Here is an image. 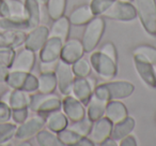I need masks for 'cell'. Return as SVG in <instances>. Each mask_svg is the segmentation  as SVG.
Segmentation results:
<instances>
[{
	"mask_svg": "<svg viewBox=\"0 0 156 146\" xmlns=\"http://www.w3.org/2000/svg\"><path fill=\"white\" fill-rule=\"evenodd\" d=\"M135 86L126 81H115L98 84L94 87V96L103 101L128 98L134 92Z\"/></svg>",
	"mask_w": 156,
	"mask_h": 146,
	"instance_id": "cell-1",
	"label": "cell"
},
{
	"mask_svg": "<svg viewBox=\"0 0 156 146\" xmlns=\"http://www.w3.org/2000/svg\"><path fill=\"white\" fill-rule=\"evenodd\" d=\"M137 16L144 30L156 37V0H135Z\"/></svg>",
	"mask_w": 156,
	"mask_h": 146,
	"instance_id": "cell-2",
	"label": "cell"
},
{
	"mask_svg": "<svg viewBox=\"0 0 156 146\" xmlns=\"http://www.w3.org/2000/svg\"><path fill=\"white\" fill-rule=\"evenodd\" d=\"M105 31V21L101 16H94L87 24L83 36V45L85 52H92L98 46Z\"/></svg>",
	"mask_w": 156,
	"mask_h": 146,
	"instance_id": "cell-3",
	"label": "cell"
},
{
	"mask_svg": "<svg viewBox=\"0 0 156 146\" xmlns=\"http://www.w3.org/2000/svg\"><path fill=\"white\" fill-rule=\"evenodd\" d=\"M29 109L37 114L47 115L50 112L62 109V101L54 94H34L31 95Z\"/></svg>",
	"mask_w": 156,
	"mask_h": 146,
	"instance_id": "cell-4",
	"label": "cell"
},
{
	"mask_svg": "<svg viewBox=\"0 0 156 146\" xmlns=\"http://www.w3.org/2000/svg\"><path fill=\"white\" fill-rule=\"evenodd\" d=\"M5 83L11 89H20L30 94L37 90V77L31 72L10 70Z\"/></svg>",
	"mask_w": 156,
	"mask_h": 146,
	"instance_id": "cell-5",
	"label": "cell"
},
{
	"mask_svg": "<svg viewBox=\"0 0 156 146\" xmlns=\"http://www.w3.org/2000/svg\"><path fill=\"white\" fill-rule=\"evenodd\" d=\"M90 65L96 72V74L104 80H111L117 75V61L101 51L94 52L90 56Z\"/></svg>",
	"mask_w": 156,
	"mask_h": 146,
	"instance_id": "cell-6",
	"label": "cell"
},
{
	"mask_svg": "<svg viewBox=\"0 0 156 146\" xmlns=\"http://www.w3.org/2000/svg\"><path fill=\"white\" fill-rule=\"evenodd\" d=\"M44 127H45V115L37 114L32 117L27 118L24 122L17 126L14 137L20 142L29 141L33 137H35L37 133Z\"/></svg>",
	"mask_w": 156,
	"mask_h": 146,
	"instance_id": "cell-7",
	"label": "cell"
},
{
	"mask_svg": "<svg viewBox=\"0 0 156 146\" xmlns=\"http://www.w3.org/2000/svg\"><path fill=\"white\" fill-rule=\"evenodd\" d=\"M102 15L106 18H109V20L120 21V22H130L137 17V11L136 8L132 3L117 0Z\"/></svg>",
	"mask_w": 156,
	"mask_h": 146,
	"instance_id": "cell-8",
	"label": "cell"
},
{
	"mask_svg": "<svg viewBox=\"0 0 156 146\" xmlns=\"http://www.w3.org/2000/svg\"><path fill=\"white\" fill-rule=\"evenodd\" d=\"M55 74L57 77V86L63 96H69L72 94V86L75 79L72 65L64 62L63 60H58Z\"/></svg>",
	"mask_w": 156,
	"mask_h": 146,
	"instance_id": "cell-9",
	"label": "cell"
},
{
	"mask_svg": "<svg viewBox=\"0 0 156 146\" xmlns=\"http://www.w3.org/2000/svg\"><path fill=\"white\" fill-rule=\"evenodd\" d=\"M112 122L108 118L103 116L102 118L93 122L91 130H90L89 134L87 137H89L90 141L94 145H102L108 137H110L111 131H112Z\"/></svg>",
	"mask_w": 156,
	"mask_h": 146,
	"instance_id": "cell-10",
	"label": "cell"
},
{
	"mask_svg": "<svg viewBox=\"0 0 156 146\" xmlns=\"http://www.w3.org/2000/svg\"><path fill=\"white\" fill-rule=\"evenodd\" d=\"M83 54H85V48H83V42L73 38V39H67L63 43L60 59L64 62L73 65L78 59L83 58Z\"/></svg>",
	"mask_w": 156,
	"mask_h": 146,
	"instance_id": "cell-11",
	"label": "cell"
},
{
	"mask_svg": "<svg viewBox=\"0 0 156 146\" xmlns=\"http://www.w3.org/2000/svg\"><path fill=\"white\" fill-rule=\"evenodd\" d=\"M48 37H49V29L46 26L39 25L33 29H30V32L26 35L24 45L26 48L33 51L34 53L40 52Z\"/></svg>",
	"mask_w": 156,
	"mask_h": 146,
	"instance_id": "cell-12",
	"label": "cell"
},
{
	"mask_svg": "<svg viewBox=\"0 0 156 146\" xmlns=\"http://www.w3.org/2000/svg\"><path fill=\"white\" fill-rule=\"evenodd\" d=\"M92 81L93 80H89L88 77H75L74 79L73 86H72V94L83 105H87L93 96L94 87L92 85Z\"/></svg>",
	"mask_w": 156,
	"mask_h": 146,
	"instance_id": "cell-13",
	"label": "cell"
},
{
	"mask_svg": "<svg viewBox=\"0 0 156 146\" xmlns=\"http://www.w3.org/2000/svg\"><path fill=\"white\" fill-rule=\"evenodd\" d=\"M35 63V53L24 47L15 54L10 70L12 71L31 72Z\"/></svg>",
	"mask_w": 156,
	"mask_h": 146,
	"instance_id": "cell-14",
	"label": "cell"
},
{
	"mask_svg": "<svg viewBox=\"0 0 156 146\" xmlns=\"http://www.w3.org/2000/svg\"><path fill=\"white\" fill-rule=\"evenodd\" d=\"M62 109L63 113L72 122H78V120L83 119L86 116V111L83 104L80 101L76 99L74 96H65V98L62 101Z\"/></svg>",
	"mask_w": 156,
	"mask_h": 146,
	"instance_id": "cell-15",
	"label": "cell"
},
{
	"mask_svg": "<svg viewBox=\"0 0 156 146\" xmlns=\"http://www.w3.org/2000/svg\"><path fill=\"white\" fill-rule=\"evenodd\" d=\"M63 42L57 37H48L43 47L40 50V60L50 62L59 60Z\"/></svg>",
	"mask_w": 156,
	"mask_h": 146,
	"instance_id": "cell-16",
	"label": "cell"
},
{
	"mask_svg": "<svg viewBox=\"0 0 156 146\" xmlns=\"http://www.w3.org/2000/svg\"><path fill=\"white\" fill-rule=\"evenodd\" d=\"M0 100L5 101L12 110L29 107L31 101L30 92H24L20 89H11L5 92V98H0Z\"/></svg>",
	"mask_w": 156,
	"mask_h": 146,
	"instance_id": "cell-17",
	"label": "cell"
},
{
	"mask_svg": "<svg viewBox=\"0 0 156 146\" xmlns=\"http://www.w3.org/2000/svg\"><path fill=\"white\" fill-rule=\"evenodd\" d=\"M134 63L138 75L141 77L145 85L155 89L156 88V77L153 70V65L142 60L140 58L134 57Z\"/></svg>",
	"mask_w": 156,
	"mask_h": 146,
	"instance_id": "cell-18",
	"label": "cell"
},
{
	"mask_svg": "<svg viewBox=\"0 0 156 146\" xmlns=\"http://www.w3.org/2000/svg\"><path fill=\"white\" fill-rule=\"evenodd\" d=\"M104 116L108 118L112 124L121 122L128 116V111L125 104L119 100H110L107 102Z\"/></svg>",
	"mask_w": 156,
	"mask_h": 146,
	"instance_id": "cell-19",
	"label": "cell"
},
{
	"mask_svg": "<svg viewBox=\"0 0 156 146\" xmlns=\"http://www.w3.org/2000/svg\"><path fill=\"white\" fill-rule=\"evenodd\" d=\"M25 39H26V33L23 30L0 31V46L16 48L24 44Z\"/></svg>",
	"mask_w": 156,
	"mask_h": 146,
	"instance_id": "cell-20",
	"label": "cell"
},
{
	"mask_svg": "<svg viewBox=\"0 0 156 146\" xmlns=\"http://www.w3.org/2000/svg\"><path fill=\"white\" fill-rule=\"evenodd\" d=\"M45 126L48 130L58 133L63 129L67 128L69 122L65 114L60 110H57V111L50 112L45 116Z\"/></svg>",
	"mask_w": 156,
	"mask_h": 146,
	"instance_id": "cell-21",
	"label": "cell"
},
{
	"mask_svg": "<svg viewBox=\"0 0 156 146\" xmlns=\"http://www.w3.org/2000/svg\"><path fill=\"white\" fill-rule=\"evenodd\" d=\"M95 16L90 5H83L76 8L69 16V21L72 25L75 26H83L86 25Z\"/></svg>",
	"mask_w": 156,
	"mask_h": 146,
	"instance_id": "cell-22",
	"label": "cell"
},
{
	"mask_svg": "<svg viewBox=\"0 0 156 146\" xmlns=\"http://www.w3.org/2000/svg\"><path fill=\"white\" fill-rule=\"evenodd\" d=\"M135 126H136L135 119L133 117L127 116L125 119L121 120V122H117V124H113L110 137L115 140V141H120V140L123 139L124 137H126V135H128L129 133H132Z\"/></svg>",
	"mask_w": 156,
	"mask_h": 146,
	"instance_id": "cell-23",
	"label": "cell"
},
{
	"mask_svg": "<svg viewBox=\"0 0 156 146\" xmlns=\"http://www.w3.org/2000/svg\"><path fill=\"white\" fill-rule=\"evenodd\" d=\"M69 27H71V23L69 21V17L64 15L60 16L54 21L51 29L49 30V37H57L64 43L69 39Z\"/></svg>",
	"mask_w": 156,
	"mask_h": 146,
	"instance_id": "cell-24",
	"label": "cell"
},
{
	"mask_svg": "<svg viewBox=\"0 0 156 146\" xmlns=\"http://www.w3.org/2000/svg\"><path fill=\"white\" fill-rule=\"evenodd\" d=\"M25 9H26V18L29 25V29H33L39 26L41 21V7L37 0H25Z\"/></svg>",
	"mask_w": 156,
	"mask_h": 146,
	"instance_id": "cell-25",
	"label": "cell"
},
{
	"mask_svg": "<svg viewBox=\"0 0 156 146\" xmlns=\"http://www.w3.org/2000/svg\"><path fill=\"white\" fill-rule=\"evenodd\" d=\"M57 88V77L55 72H44L37 77V92L42 94H52Z\"/></svg>",
	"mask_w": 156,
	"mask_h": 146,
	"instance_id": "cell-26",
	"label": "cell"
},
{
	"mask_svg": "<svg viewBox=\"0 0 156 146\" xmlns=\"http://www.w3.org/2000/svg\"><path fill=\"white\" fill-rule=\"evenodd\" d=\"M106 101H103L101 99L96 98L95 96H92L90 101L88 102V110H87V117L90 118L92 122L100 119L104 116L105 109H106Z\"/></svg>",
	"mask_w": 156,
	"mask_h": 146,
	"instance_id": "cell-27",
	"label": "cell"
},
{
	"mask_svg": "<svg viewBox=\"0 0 156 146\" xmlns=\"http://www.w3.org/2000/svg\"><path fill=\"white\" fill-rule=\"evenodd\" d=\"M0 29L2 30H27L29 29V25L26 18L17 17H0Z\"/></svg>",
	"mask_w": 156,
	"mask_h": 146,
	"instance_id": "cell-28",
	"label": "cell"
},
{
	"mask_svg": "<svg viewBox=\"0 0 156 146\" xmlns=\"http://www.w3.org/2000/svg\"><path fill=\"white\" fill-rule=\"evenodd\" d=\"M37 143L41 146H62V143L59 140L57 133L48 130V129H42L35 135Z\"/></svg>",
	"mask_w": 156,
	"mask_h": 146,
	"instance_id": "cell-29",
	"label": "cell"
},
{
	"mask_svg": "<svg viewBox=\"0 0 156 146\" xmlns=\"http://www.w3.org/2000/svg\"><path fill=\"white\" fill-rule=\"evenodd\" d=\"M134 57L140 58L151 65H156V47L152 45H139L133 52Z\"/></svg>",
	"mask_w": 156,
	"mask_h": 146,
	"instance_id": "cell-30",
	"label": "cell"
},
{
	"mask_svg": "<svg viewBox=\"0 0 156 146\" xmlns=\"http://www.w3.org/2000/svg\"><path fill=\"white\" fill-rule=\"evenodd\" d=\"M47 13L52 21L62 16L66 8V0H48Z\"/></svg>",
	"mask_w": 156,
	"mask_h": 146,
	"instance_id": "cell-31",
	"label": "cell"
},
{
	"mask_svg": "<svg viewBox=\"0 0 156 146\" xmlns=\"http://www.w3.org/2000/svg\"><path fill=\"white\" fill-rule=\"evenodd\" d=\"M58 135L59 140L60 142L62 143V145H67V146H71V145H77L79 143V141L81 140V135L77 134L76 132H74L73 130L71 129H63L61 130L60 132L57 133Z\"/></svg>",
	"mask_w": 156,
	"mask_h": 146,
	"instance_id": "cell-32",
	"label": "cell"
},
{
	"mask_svg": "<svg viewBox=\"0 0 156 146\" xmlns=\"http://www.w3.org/2000/svg\"><path fill=\"white\" fill-rule=\"evenodd\" d=\"M72 69L75 77H88L91 73V65L85 58L78 59L72 65Z\"/></svg>",
	"mask_w": 156,
	"mask_h": 146,
	"instance_id": "cell-33",
	"label": "cell"
},
{
	"mask_svg": "<svg viewBox=\"0 0 156 146\" xmlns=\"http://www.w3.org/2000/svg\"><path fill=\"white\" fill-rule=\"evenodd\" d=\"M92 124H93V122L90 118L85 117L83 119L78 120V122H73V124L69 127V129L73 130L74 132L81 135V137H87L89 134L90 130H91Z\"/></svg>",
	"mask_w": 156,
	"mask_h": 146,
	"instance_id": "cell-34",
	"label": "cell"
},
{
	"mask_svg": "<svg viewBox=\"0 0 156 146\" xmlns=\"http://www.w3.org/2000/svg\"><path fill=\"white\" fill-rule=\"evenodd\" d=\"M9 7V16L17 18H26L25 5L20 0H7ZM27 20V18H26Z\"/></svg>",
	"mask_w": 156,
	"mask_h": 146,
	"instance_id": "cell-35",
	"label": "cell"
},
{
	"mask_svg": "<svg viewBox=\"0 0 156 146\" xmlns=\"http://www.w3.org/2000/svg\"><path fill=\"white\" fill-rule=\"evenodd\" d=\"M117 0H91L90 7H91L93 13L96 15L103 14L112 3H115Z\"/></svg>",
	"mask_w": 156,
	"mask_h": 146,
	"instance_id": "cell-36",
	"label": "cell"
},
{
	"mask_svg": "<svg viewBox=\"0 0 156 146\" xmlns=\"http://www.w3.org/2000/svg\"><path fill=\"white\" fill-rule=\"evenodd\" d=\"M15 48L0 46V63H2L3 66L10 69L14 57H15Z\"/></svg>",
	"mask_w": 156,
	"mask_h": 146,
	"instance_id": "cell-37",
	"label": "cell"
},
{
	"mask_svg": "<svg viewBox=\"0 0 156 146\" xmlns=\"http://www.w3.org/2000/svg\"><path fill=\"white\" fill-rule=\"evenodd\" d=\"M29 115V107H23V109H15L12 110V117L15 124H22L28 118Z\"/></svg>",
	"mask_w": 156,
	"mask_h": 146,
	"instance_id": "cell-38",
	"label": "cell"
},
{
	"mask_svg": "<svg viewBox=\"0 0 156 146\" xmlns=\"http://www.w3.org/2000/svg\"><path fill=\"white\" fill-rule=\"evenodd\" d=\"M12 117V109L5 101L0 100V122H10Z\"/></svg>",
	"mask_w": 156,
	"mask_h": 146,
	"instance_id": "cell-39",
	"label": "cell"
},
{
	"mask_svg": "<svg viewBox=\"0 0 156 146\" xmlns=\"http://www.w3.org/2000/svg\"><path fill=\"white\" fill-rule=\"evenodd\" d=\"M101 52L106 54L107 56H109L110 58H112L115 61H117L118 59V56H117V51H115V47L111 42H107L105 43L104 45L102 46L101 48Z\"/></svg>",
	"mask_w": 156,
	"mask_h": 146,
	"instance_id": "cell-40",
	"label": "cell"
},
{
	"mask_svg": "<svg viewBox=\"0 0 156 146\" xmlns=\"http://www.w3.org/2000/svg\"><path fill=\"white\" fill-rule=\"evenodd\" d=\"M57 63H58V60L57 61H50V62L41 61V65H40L41 73H44V72H55L56 71Z\"/></svg>",
	"mask_w": 156,
	"mask_h": 146,
	"instance_id": "cell-41",
	"label": "cell"
},
{
	"mask_svg": "<svg viewBox=\"0 0 156 146\" xmlns=\"http://www.w3.org/2000/svg\"><path fill=\"white\" fill-rule=\"evenodd\" d=\"M119 145L120 146H136L137 145L136 137L129 133L128 135H126V137H124L123 139L120 140Z\"/></svg>",
	"mask_w": 156,
	"mask_h": 146,
	"instance_id": "cell-42",
	"label": "cell"
},
{
	"mask_svg": "<svg viewBox=\"0 0 156 146\" xmlns=\"http://www.w3.org/2000/svg\"><path fill=\"white\" fill-rule=\"evenodd\" d=\"M9 16V7L7 0H0V17Z\"/></svg>",
	"mask_w": 156,
	"mask_h": 146,
	"instance_id": "cell-43",
	"label": "cell"
},
{
	"mask_svg": "<svg viewBox=\"0 0 156 146\" xmlns=\"http://www.w3.org/2000/svg\"><path fill=\"white\" fill-rule=\"evenodd\" d=\"M9 71H10L9 68L3 66L2 63H0V83H5Z\"/></svg>",
	"mask_w": 156,
	"mask_h": 146,
	"instance_id": "cell-44",
	"label": "cell"
},
{
	"mask_svg": "<svg viewBox=\"0 0 156 146\" xmlns=\"http://www.w3.org/2000/svg\"><path fill=\"white\" fill-rule=\"evenodd\" d=\"M94 144L90 141V139L88 137H83L81 140L79 141V143L77 144V146H93Z\"/></svg>",
	"mask_w": 156,
	"mask_h": 146,
	"instance_id": "cell-45",
	"label": "cell"
},
{
	"mask_svg": "<svg viewBox=\"0 0 156 146\" xmlns=\"http://www.w3.org/2000/svg\"><path fill=\"white\" fill-rule=\"evenodd\" d=\"M102 145H106V146L111 145V146H115V145H117V143H115V141L113 139H111V137H108V139H107L106 141H105L104 143L102 144Z\"/></svg>",
	"mask_w": 156,
	"mask_h": 146,
	"instance_id": "cell-46",
	"label": "cell"
},
{
	"mask_svg": "<svg viewBox=\"0 0 156 146\" xmlns=\"http://www.w3.org/2000/svg\"><path fill=\"white\" fill-rule=\"evenodd\" d=\"M37 2L40 5V7H45L47 5L48 0H37Z\"/></svg>",
	"mask_w": 156,
	"mask_h": 146,
	"instance_id": "cell-47",
	"label": "cell"
},
{
	"mask_svg": "<svg viewBox=\"0 0 156 146\" xmlns=\"http://www.w3.org/2000/svg\"><path fill=\"white\" fill-rule=\"evenodd\" d=\"M153 70H154V73H155V77H156V65H153Z\"/></svg>",
	"mask_w": 156,
	"mask_h": 146,
	"instance_id": "cell-48",
	"label": "cell"
},
{
	"mask_svg": "<svg viewBox=\"0 0 156 146\" xmlns=\"http://www.w3.org/2000/svg\"><path fill=\"white\" fill-rule=\"evenodd\" d=\"M121 1H125V2H130L132 0H121Z\"/></svg>",
	"mask_w": 156,
	"mask_h": 146,
	"instance_id": "cell-49",
	"label": "cell"
}]
</instances>
